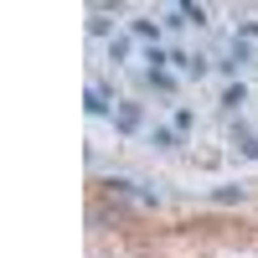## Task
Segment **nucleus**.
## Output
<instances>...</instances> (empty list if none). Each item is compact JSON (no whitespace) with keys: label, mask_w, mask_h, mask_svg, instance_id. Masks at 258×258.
Wrapping results in <instances>:
<instances>
[{"label":"nucleus","mask_w":258,"mask_h":258,"mask_svg":"<svg viewBox=\"0 0 258 258\" xmlns=\"http://www.w3.org/2000/svg\"><path fill=\"white\" fill-rule=\"evenodd\" d=\"M114 124L124 129V135H135V129L145 124V114H140V103H119V114H114Z\"/></svg>","instance_id":"1"},{"label":"nucleus","mask_w":258,"mask_h":258,"mask_svg":"<svg viewBox=\"0 0 258 258\" xmlns=\"http://www.w3.org/2000/svg\"><path fill=\"white\" fill-rule=\"evenodd\" d=\"M88 114H109V88H103V83H88Z\"/></svg>","instance_id":"2"},{"label":"nucleus","mask_w":258,"mask_h":258,"mask_svg":"<svg viewBox=\"0 0 258 258\" xmlns=\"http://www.w3.org/2000/svg\"><path fill=\"white\" fill-rule=\"evenodd\" d=\"M243 103H248V93H243V83H232V88L222 93V109H227V114H238Z\"/></svg>","instance_id":"3"},{"label":"nucleus","mask_w":258,"mask_h":258,"mask_svg":"<svg viewBox=\"0 0 258 258\" xmlns=\"http://www.w3.org/2000/svg\"><path fill=\"white\" fill-rule=\"evenodd\" d=\"M150 145H155V150H176L181 135H176V129H150Z\"/></svg>","instance_id":"4"},{"label":"nucleus","mask_w":258,"mask_h":258,"mask_svg":"<svg viewBox=\"0 0 258 258\" xmlns=\"http://www.w3.org/2000/svg\"><path fill=\"white\" fill-rule=\"evenodd\" d=\"M135 36H140V41H150V47H155V36H160V26H155V21H135Z\"/></svg>","instance_id":"5"},{"label":"nucleus","mask_w":258,"mask_h":258,"mask_svg":"<svg viewBox=\"0 0 258 258\" xmlns=\"http://www.w3.org/2000/svg\"><path fill=\"white\" fill-rule=\"evenodd\" d=\"M181 16L191 21V26H202V21H207V6H191V0H186V6H181Z\"/></svg>","instance_id":"6"},{"label":"nucleus","mask_w":258,"mask_h":258,"mask_svg":"<svg viewBox=\"0 0 258 258\" xmlns=\"http://www.w3.org/2000/svg\"><path fill=\"white\" fill-rule=\"evenodd\" d=\"M88 31H93V36H109V21H103V11L88 16Z\"/></svg>","instance_id":"7"},{"label":"nucleus","mask_w":258,"mask_h":258,"mask_svg":"<svg viewBox=\"0 0 258 258\" xmlns=\"http://www.w3.org/2000/svg\"><path fill=\"white\" fill-rule=\"evenodd\" d=\"M109 52H114V62H124V57H129V41H124V36H114V41H109Z\"/></svg>","instance_id":"8"},{"label":"nucleus","mask_w":258,"mask_h":258,"mask_svg":"<svg viewBox=\"0 0 258 258\" xmlns=\"http://www.w3.org/2000/svg\"><path fill=\"white\" fill-rule=\"evenodd\" d=\"M243 150H248V155H253V160H258V135H253V140H248V145H243Z\"/></svg>","instance_id":"9"}]
</instances>
